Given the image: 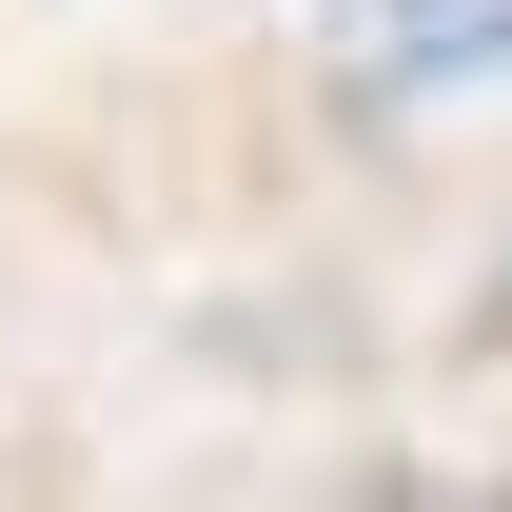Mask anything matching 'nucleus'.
<instances>
[{"mask_svg": "<svg viewBox=\"0 0 512 512\" xmlns=\"http://www.w3.org/2000/svg\"><path fill=\"white\" fill-rule=\"evenodd\" d=\"M512 60V0H394V40H375V79H493Z\"/></svg>", "mask_w": 512, "mask_h": 512, "instance_id": "f257e3e1", "label": "nucleus"}]
</instances>
